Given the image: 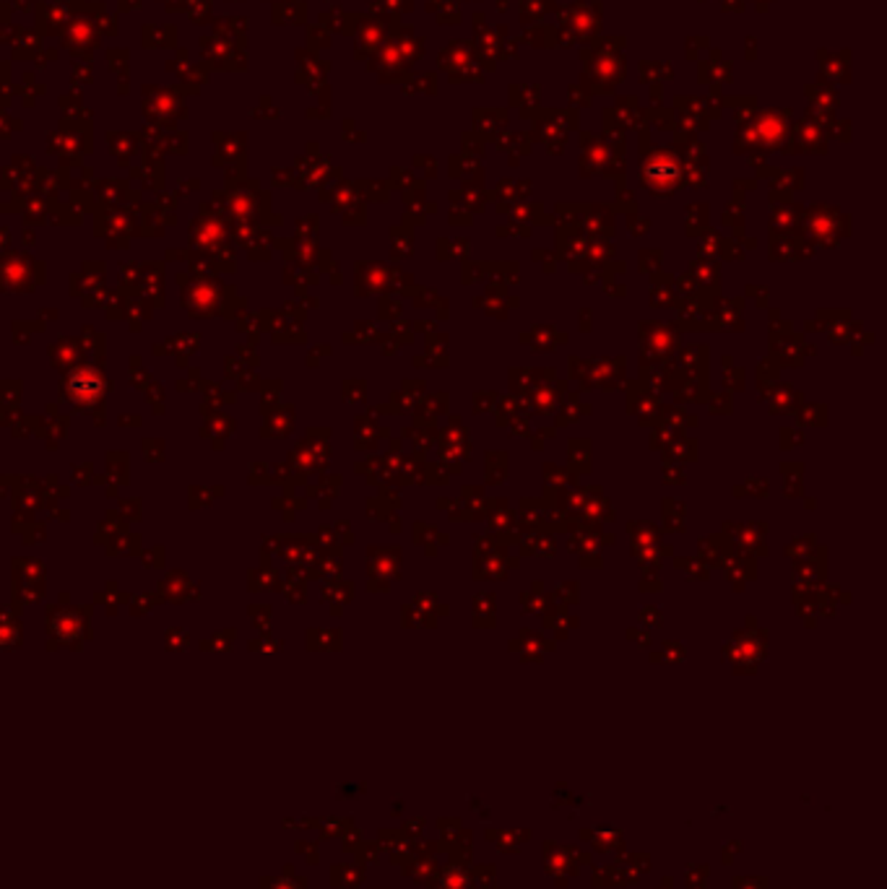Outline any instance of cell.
<instances>
[{
    "mask_svg": "<svg viewBox=\"0 0 887 889\" xmlns=\"http://www.w3.org/2000/svg\"><path fill=\"white\" fill-rule=\"evenodd\" d=\"M643 180L650 190H672L680 182V164L666 154L653 156L643 167Z\"/></svg>",
    "mask_w": 887,
    "mask_h": 889,
    "instance_id": "6da1fadb",
    "label": "cell"
},
{
    "mask_svg": "<svg viewBox=\"0 0 887 889\" xmlns=\"http://www.w3.org/2000/svg\"><path fill=\"white\" fill-rule=\"evenodd\" d=\"M70 393L81 401H92L104 390V380L94 370H78L70 377Z\"/></svg>",
    "mask_w": 887,
    "mask_h": 889,
    "instance_id": "7a4b0ae2",
    "label": "cell"
}]
</instances>
